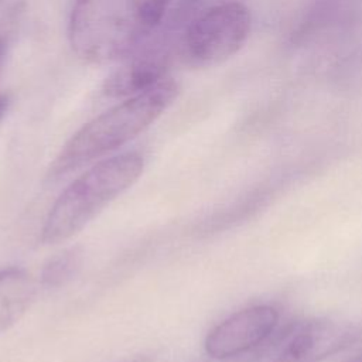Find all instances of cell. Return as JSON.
<instances>
[{"label":"cell","mask_w":362,"mask_h":362,"mask_svg":"<svg viewBox=\"0 0 362 362\" xmlns=\"http://www.w3.org/2000/svg\"><path fill=\"white\" fill-rule=\"evenodd\" d=\"M4 110H6V99L0 95V117L3 116Z\"/></svg>","instance_id":"obj_10"},{"label":"cell","mask_w":362,"mask_h":362,"mask_svg":"<svg viewBox=\"0 0 362 362\" xmlns=\"http://www.w3.org/2000/svg\"><path fill=\"white\" fill-rule=\"evenodd\" d=\"M171 0H74L68 18L71 49L103 65L134 54L160 25Z\"/></svg>","instance_id":"obj_1"},{"label":"cell","mask_w":362,"mask_h":362,"mask_svg":"<svg viewBox=\"0 0 362 362\" xmlns=\"http://www.w3.org/2000/svg\"><path fill=\"white\" fill-rule=\"evenodd\" d=\"M82 253L78 247L66 249L51 257L41 270V281L47 287H59L71 280L81 267Z\"/></svg>","instance_id":"obj_9"},{"label":"cell","mask_w":362,"mask_h":362,"mask_svg":"<svg viewBox=\"0 0 362 362\" xmlns=\"http://www.w3.org/2000/svg\"><path fill=\"white\" fill-rule=\"evenodd\" d=\"M132 362H148L147 359H136V361H132Z\"/></svg>","instance_id":"obj_11"},{"label":"cell","mask_w":362,"mask_h":362,"mask_svg":"<svg viewBox=\"0 0 362 362\" xmlns=\"http://www.w3.org/2000/svg\"><path fill=\"white\" fill-rule=\"evenodd\" d=\"M34 277L21 267L0 270V334L14 325L35 298Z\"/></svg>","instance_id":"obj_7"},{"label":"cell","mask_w":362,"mask_h":362,"mask_svg":"<svg viewBox=\"0 0 362 362\" xmlns=\"http://www.w3.org/2000/svg\"><path fill=\"white\" fill-rule=\"evenodd\" d=\"M164 58L144 55L133 59L115 71L105 82L103 92L107 96L122 98L139 93L165 76Z\"/></svg>","instance_id":"obj_8"},{"label":"cell","mask_w":362,"mask_h":362,"mask_svg":"<svg viewBox=\"0 0 362 362\" xmlns=\"http://www.w3.org/2000/svg\"><path fill=\"white\" fill-rule=\"evenodd\" d=\"M144 158L127 151L103 158L72 181L52 204L41 242L57 245L82 230L106 205L129 189L141 175Z\"/></svg>","instance_id":"obj_3"},{"label":"cell","mask_w":362,"mask_h":362,"mask_svg":"<svg viewBox=\"0 0 362 362\" xmlns=\"http://www.w3.org/2000/svg\"><path fill=\"white\" fill-rule=\"evenodd\" d=\"M279 324V311L267 304L236 311L214 327L204 342L205 352L214 359H229L263 344Z\"/></svg>","instance_id":"obj_5"},{"label":"cell","mask_w":362,"mask_h":362,"mask_svg":"<svg viewBox=\"0 0 362 362\" xmlns=\"http://www.w3.org/2000/svg\"><path fill=\"white\" fill-rule=\"evenodd\" d=\"M351 328L331 320H313L293 327L269 362H318L351 342Z\"/></svg>","instance_id":"obj_6"},{"label":"cell","mask_w":362,"mask_h":362,"mask_svg":"<svg viewBox=\"0 0 362 362\" xmlns=\"http://www.w3.org/2000/svg\"><path fill=\"white\" fill-rule=\"evenodd\" d=\"M178 93V82L164 76L98 115L64 144L49 167L48 177L66 174L132 141L174 103Z\"/></svg>","instance_id":"obj_2"},{"label":"cell","mask_w":362,"mask_h":362,"mask_svg":"<svg viewBox=\"0 0 362 362\" xmlns=\"http://www.w3.org/2000/svg\"><path fill=\"white\" fill-rule=\"evenodd\" d=\"M252 30L250 10L240 1L214 4L197 16L181 40V58L191 68H211L233 57Z\"/></svg>","instance_id":"obj_4"}]
</instances>
